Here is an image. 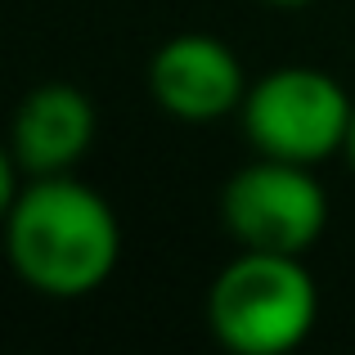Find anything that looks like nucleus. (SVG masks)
<instances>
[{
	"label": "nucleus",
	"mask_w": 355,
	"mask_h": 355,
	"mask_svg": "<svg viewBox=\"0 0 355 355\" xmlns=\"http://www.w3.org/2000/svg\"><path fill=\"white\" fill-rule=\"evenodd\" d=\"M5 248L14 275L32 293L81 302L117 275L121 220L113 202L72 171L27 175L5 202Z\"/></svg>",
	"instance_id": "nucleus-1"
},
{
	"label": "nucleus",
	"mask_w": 355,
	"mask_h": 355,
	"mask_svg": "<svg viewBox=\"0 0 355 355\" xmlns=\"http://www.w3.org/2000/svg\"><path fill=\"white\" fill-rule=\"evenodd\" d=\"M320 324L306 257L239 248L207 288V329L230 355H293Z\"/></svg>",
	"instance_id": "nucleus-2"
},
{
	"label": "nucleus",
	"mask_w": 355,
	"mask_h": 355,
	"mask_svg": "<svg viewBox=\"0 0 355 355\" xmlns=\"http://www.w3.org/2000/svg\"><path fill=\"white\" fill-rule=\"evenodd\" d=\"M355 99L338 77L311 63H284L261 72L248 86L239 108L243 135L261 157L320 166L329 157L347 153Z\"/></svg>",
	"instance_id": "nucleus-3"
},
{
	"label": "nucleus",
	"mask_w": 355,
	"mask_h": 355,
	"mask_svg": "<svg viewBox=\"0 0 355 355\" xmlns=\"http://www.w3.org/2000/svg\"><path fill=\"white\" fill-rule=\"evenodd\" d=\"M220 225L239 248L306 257L329 230V189L315 166L257 153L220 189Z\"/></svg>",
	"instance_id": "nucleus-4"
},
{
	"label": "nucleus",
	"mask_w": 355,
	"mask_h": 355,
	"mask_svg": "<svg viewBox=\"0 0 355 355\" xmlns=\"http://www.w3.org/2000/svg\"><path fill=\"white\" fill-rule=\"evenodd\" d=\"M248 72L239 54L211 32H180L157 45L148 63V95L166 117L207 126L220 117H239L248 99Z\"/></svg>",
	"instance_id": "nucleus-5"
},
{
	"label": "nucleus",
	"mask_w": 355,
	"mask_h": 355,
	"mask_svg": "<svg viewBox=\"0 0 355 355\" xmlns=\"http://www.w3.org/2000/svg\"><path fill=\"white\" fill-rule=\"evenodd\" d=\"M95 104L86 90L68 86V81H50L23 95L9 130V157H14L18 175H63L77 171L81 157L95 144Z\"/></svg>",
	"instance_id": "nucleus-6"
},
{
	"label": "nucleus",
	"mask_w": 355,
	"mask_h": 355,
	"mask_svg": "<svg viewBox=\"0 0 355 355\" xmlns=\"http://www.w3.org/2000/svg\"><path fill=\"white\" fill-rule=\"evenodd\" d=\"M266 5H275V9H306V5H315V0H266Z\"/></svg>",
	"instance_id": "nucleus-7"
},
{
	"label": "nucleus",
	"mask_w": 355,
	"mask_h": 355,
	"mask_svg": "<svg viewBox=\"0 0 355 355\" xmlns=\"http://www.w3.org/2000/svg\"><path fill=\"white\" fill-rule=\"evenodd\" d=\"M351 162V171H355V117H351V135H347V153H342Z\"/></svg>",
	"instance_id": "nucleus-8"
}]
</instances>
